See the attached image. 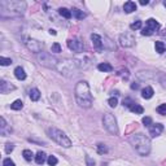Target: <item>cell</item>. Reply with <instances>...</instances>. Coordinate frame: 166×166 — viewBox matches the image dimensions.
Instances as JSON below:
<instances>
[{"label": "cell", "mask_w": 166, "mask_h": 166, "mask_svg": "<svg viewBox=\"0 0 166 166\" xmlns=\"http://www.w3.org/2000/svg\"><path fill=\"white\" fill-rule=\"evenodd\" d=\"M26 3L25 1H19V0H3L0 1V14H1L3 18L7 17V13L8 16L10 17H14V16H21L25 13L26 10Z\"/></svg>", "instance_id": "obj_1"}, {"label": "cell", "mask_w": 166, "mask_h": 166, "mask_svg": "<svg viewBox=\"0 0 166 166\" xmlns=\"http://www.w3.org/2000/svg\"><path fill=\"white\" fill-rule=\"evenodd\" d=\"M74 95H76L77 102L82 108H91L92 105V93H91L90 86L86 81H79L76 84V90H74Z\"/></svg>", "instance_id": "obj_2"}, {"label": "cell", "mask_w": 166, "mask_h": 166, "mask_svg": "<svg viewBox=\"0 0 166 166\" xmlns=\"http://www.w3.org/2000/svg\"><path fill=\"white\" fill-rule=\"evenodd\" d=\"M130 144L140 156H148L151 152V140L144 134H134L130 136Z\"/></svg>", "instance_id": "obj_3"}, {"label": "cell", "mask_w": 166, "mask_h": 166, "mask_svg": "<svg viewBox=\"0 0 166 166\" xmlns=\"http://www.w3.org/2000/svg\"><path fill=\"white\" fill-rule=\"evenodd\" d=\"M47 132H48V136L51 138L52 140H55L57 144H60L61 147L64 148H70L72 147V140L68 138L65 132H62L61 130H58L56 127H49L47 130Z\"/></svg>", "instance_id": "obj_4"}, {"label": "cell", "mask_w": 166, "mask_h": 166, "mask_svg": "<svg viewBox=\"0 0 166 166\" xmlns=\"http://www.w3.org/2000/svg\"><path fill=\"white\" fill-rule=\"evenodd\" d=\"M56 70H58L62 76L72 77V76L76 74L78 68H77L76 61H74V60H65V61H60V62H58Z\"/></svg>", "instance_id": "obj_5"}, {"label": "cell", "mask_w": 166, "mask_h": 166, "mask_svg": "<svg viewBox=\"0 0 166 166\" xmlns=\"http://www.w3.org/2000/svg\"><path fill=\"white\" fill-rule=\"evenodd\" d=\"M37 58L39 61V64L46 66V68H49V69H57V65H58V61L57 58L52 57V55L49 53H44V52H40L37 55Z\"/></svg>", "instance_id": "obj_6"}, {"label": "cell", "mask_w": 166, "mask_h": 166, "mask_svg": "<svg viewBox=\"0 0 166 166\" xmlns=\"http://www.w3.org/2000/svg\"><path fill=\"white\" fill-rule=\"evenodd\" d=\"M102 125H104L105 130L112 135H117L118 134V126H117V120L113 114L105 113L102 117Z\"/></svg>", "instance_id": "obj_7"}, {"label": "cell", "mask_w": 166, "mask_h": 166, "mask_svg": "<svg viewBox=\"0 0 166 166\" xmlns=\"http://www.w3.org/2000/svg\"><path fill=\"white\" fill-rule=\"evenodd\" d=\"M74 61H76V65H77V68L79 70L88 69L91 66V62H92L91 57L88 56V55H86V53H79L76 58H74Z\"/></svg>", "instance_id": "obj_8"}, {"label": "cell", "mask_w": 166, "mask_h": 166, "mask_svg": "<svg viewBox=\"0 0 166 166\" xmlns=\"http://www.w3.org/2000/svg\"><path fill=\"white\" fill-rule=\"evenodd\" d=\"M120 44L126 48L135 44V35L132 34V31H125L123 34L120 35Z\"/></svg>", "instance_id": "obj_9"}, {"label": "cell", "mask_w": 166, "mask_h": 166, "mask_svg": "<svg viewBox=\"0 0 166 166\" xmlns=\"http://www.w3.org/2000/svg\"><path fill=\"white\" fill-rule=\"evenodd\" d=\"M159 29H160V23L157 22L155 18H149V19H147V26L141 30V35L149 37V35H152L155 31H157Z\"/></svg>", "instance_id": "obj_10"}, {"label": "cell", "mask_w": 166, "mask_h": 166, "mask_svg": "<svg viewBox=\"0 0 166 166\" xmlns=\"http://www.w3.org/2000/svg\"><path fill=\"white\" fill-rule=\"evenodd\" d=\"M68 47L73 52L77 53H83V49H84V46H83V42H81L78 38H73L68 40Z\"/></svg>", "instance_id": "obj_11"}, {"label": "cell", "mask_w": 166, "mask_h": 166, "mask_svg": "<svg viewBox=\"0 0 166 166\" xmlns=\"http://www.w3.org/2000/svg\"><path fill=\"white\" fill-rule=\"evenodd\" d=\"M26 43V46H27V48H29L31 52H34V53H40L42 52V48H43V44L40 42H38V40H35V39H27V40L25 42Z\"/></svg>", "instance_id": "obj_12"}, {"label": "cell", "mask_w": 166, "mask_h": 166, "mask_svg": "<svg viewBox=\"0 0 166 166\" xmlns=\"http://www.w3.org/2000/svg\"><path fill=\"white\" fill-rule=\"evenodd\" d=\"M91 40H92V44H93V48L96 51H100L104 48V42H102V38L97 34H91Z\"/></svg>", "instance_id": "obj_13"}, {"label": "cell", "mask_w": 166, "mask_h": 166, "mask_svg": "<svg viewBox=\"0 0 166 166\" xmlns=\"http://www.w3.org/2000/svg\"><path fill=\"white\" fill-rule=\"evenodd\" d=\"M164 131V125L161 123H156V125H151L149 126V135L152 138H156L161 135V132Z\"/></svg>", "instance_id": "obj_14"}, {"label": "cell", "mask_w": 166, "mask_h": 166, "mask_svg": "<svg viewBox=\"0 0 166 166\" xmlns=\"http://www.w3.org/2000/svg\"><path fill=\"white\" fill-rule=\"evenodd\" d=\"M14 77L17 78V79H19V81L26 79V73H25V70H23L21 66H17V68L14 69Z\"/></svg>", "instance_id": "obj_15"}, {"label": "cell", "mask_w": 166, "mask_h": 166, "mask_svg": "<svg viewBox=\"0 0 166 166\" xmlns=\"http://www.w3.org/2000/svg\"><path fill=\"white\" fill-rule=\"evenodd\" d=\"M123 10L126 13H131V12H135L136 10V4L134 1H126L123 4Z\"/></svg>", "instance_id": "obj_16"}, {"label": "cell", "mask_w": 166, "mask_h": 166, "mask_svg": "<svg viewBox=\"0 0 166 166\" xmlns=\"http://www.w3.org/2000/svg\"><path fill=\"white\" fill-rule=\"evenodd\" d=\"M10 90H14V86L8 84L5 81H0V92H1V93H7L8 91H10Z\"/></svg>", "instance_id": "obj_17"}, {"label": "cell", "mask_w": 166, "mask_h": 166, "mask_svg": "<svg viewBox=\"0 0 166 166\" xmlns=\"http://www.w3.org/2000/svg\"><path fill=\"white\" fill-rule=\"evenodd\" d=\"M153 93H155V91H153L152 87H145V88H143V91H141V97L143 99H151L153 96Z\"/></svg>", "instance_id": "obj_18"}, {"label": "cell", "mask_w": 166, "mask_h": 166, "mask_svg": "<svg viewBox=\"0 0 166 166\" xmlns=\"http://www.w3.org/2000/svg\"><path fill=\"white\" fill-rule=\"evenodd\" d=\"M46 160H47V155L44 152H38L37 156H35V162L38 165H43L46 162Z\"/></svg>", "instance_id": "obj_19"}, {"label": "cell", "mask_w": 166, "mask_h": 166, "mask_svg": "<svg viewBox=\"0 0 166 166\" xmlns=\"http://www.w3.org/2000/svg\"><path fill=\"white\" fill-rule=\"evenodd\" d=\"M29 96L33 101H37V100L40 99V91H39L38 88H31L30 92H29Z\"/></svg>", "instance_id": "obj_20"}, {"label": "cell", "mask_w": 166, "mask_h": 166, "mask_svg": "<svg viewBox=\"0 0 166 166\" xmlns=\"http://www.w3.org/2000/svg\"><path fill=\"white\" fill-rule=\"evenodd\" d=\"M97 69L100 70V72L109 73V72H112V70H113V66L110 65V64H108V62H102V64H99Z\"/></svg>", "instance_id": "obj_21"}, {"label": "cell", "mask_w": 166, "mask_h": 166, "mask_svg": "<svg viewBox=\"0 0 166 166\" xmlns=\"http://www.w3.org/2000/svg\"><path fill=\"white\" fill-rule=\"evenodd\" d=\"M72 14L76 17L77 19H83L86 17V13L83 10H81V9H78V8H73L72 9Z\"/></svg>", "instance_id": "obj_22"}, {"label": "cell", "mask_w": 166, "mask_h": 166, "mask_svg": "<svg viewBox=\"0 0 166 166\" xmlns=\"http://www.w3.org/2000/svg\"><path fill=\"white\" fill-rule=\"evenodd\" d=\"M58 14L61 16V17H64L66 19H69V18H72V10H69V9H66V8H60L58 9Z\"/></svg>", "instance_id": "obj_23"}, {"label": "cell", "mask_w": 166, "mask_h": 166, "mask_svg": "<svg viewBox=\"0 0 166 166\" xmlns=\"http://www.w3.org/2000/svg\"><path fill=\"white\" fill-rule=\"evenodd\" d=\"M130 110H131L132 113H135V114H141L144 112V108L141 105H139V104H135V102H134V104L130 106Z\"/></svg>", "instance_id": "obj_24"}, {"label": "cell", "mask_w": 166, "mask_h": 166, "mask_svg": "<svg viewBox=\"0 0 166 166\" xmlns=\"http://www.w3.org/2000/svg\"><path fill=\"white\" fill-rule=\"evenodd\" d=\"M10 108L13 110H21L23 108V102L21 100H16L13 101V104H10Z\"/></svg>", "instance_id": "obj_25"}, {"label": "cell", "mask_w": 166, "mask_h": 166, "mask_svg": "<svg viewBox=\"0 0 166 166\" xmlns=\"http://www.w3.org/2000/svg\"><path fill=\"white\" fill-rule=\"evenodd\" d=\"M155 47H156V52L157 53H164L165 52V44L162 42H156V44H155Z\"/></svg>", "instance_id": "obj_26"}, {"label": "cell", "mask_w": 166, "mask_h": 166, "mask_svg": "<svg viewBox=\"0 0 166 166\" xmlns=\"http://www.w3.org/2000/svg\"><path fill=\"white\" fill-rule=\"evenodd\" d=\"M22 156H23V159H25L26 161H31V160H33V157H34L33 152H31L30 149H25V151L22 152Z\"/></svg>", "instance_id": "obj_27"}, {"label": "cell", "mask_w": 166, "mask_h": 166, "mask_svg": "<svg viewBox=\"0 0 166 166\" xmlns=\"http://www.w3.org/2000/svg\"><path fill=\"white\" fill-rule=\"evenodd\" d=\"M51 52L52 53H60L61 52V46L58 43H53L52 47H51Z\"/></svg>", "instance_id": "obj_28"}, {"label": "cell", "mask_w": 166, "mask_h": 166, "mask_svg": "<svg viewBox=\"0 0 166 166\" xmlns=\"http://www.w3.org/2000/svg\"><path fill=\"white\" fill-rule=\"evenodd\" d=\"M47 162H48L49 166H56L57 162H58V160L55 156H48V159H47Z\"/></svg>", "instance_id": "obj_29"}, {"label": "cell", "mask_w": 166, "mask_h": 166, "mask_svg": "<svg viewBox=\"0 0 166 166\" xmlns=\"http://www.w3.org/2000/svg\"><path fill=\"white\" fill-rule=\"evenodd\" d=\"M97 152L100 153V155H104V153L108 152V148L105 147V144H101V143H99L97 144Z\"/></svg>", "instance_id": "obj_30"}, {"label": "cell", "mask_w": 166, "mask_h": 166, "mask_svg": "<svg viewBox=\"0 0 166 166\" xmlns=\"http://www.w3.org/2000/svg\"><path fill=\"white\" fill-rule=\"evenodd\" d=\"M157 113L161 116H166V104H161L157 106Z\"/></svg>", "instance_id": "obj_31"}, {"label": "cell", "mask_w": 166, "mask_h": 166, "mask_svg": "<svg viewBox=\"0 0 166 166\" xmlns=\"http://www.w3.org/2000/svg\"><path fill=\"white\" fill-rule=\"evenodd\" d=\"M12 64V60L10 58H7V57H0V65L1 66H8V65H10Z\"/></svg>", "instance_id": "obj_32"}, {"label": "cell", "mask_w": 166, "mask_h": 166, "mask_svg": "<svg viewBox=\"0 0 166 166\" xmlns=\"http://www.w3.org/2000/svg\"><path fill=\"white\" fill-rule=\"evenodd\" d=\"M130 29H131L132 31H134V30H139V29H141V21H135V22H132L131 25H130Z\"/></svg>", "instance_id": "obj_33"}, {"label": "cell", "mask_w": 166, "mask_h": 166, "mask_svg": "<svg viewBox=\"0 0 166 166\" xmlns=\"http://www.w3.org/2000/svg\"><path fill=\"white\" fill-rule=\"evenodd\" d=\"M108 104L110 108H116V106L118 105V100H117V97H110L109 100H108Z\"/></svg>", "instance_id": "obj_34"}, {"label": "cell", "mask_w": 166, "mask_h": 166, "mask_svg": "<svg viewBox=\"0 0 166 166\" xmlns=\"http://www.w3.org/2000/svg\"><path fill=\"white\" fill-rule=\"evenodd\" d=\"M141 122L144 123V126H151V125H153V122H152V118H151V117H144Z\"/></svg>", "instance_id": "obj_35"}, {"label": "cell", "mask_w": 166, "mask_h": 166, "mask_svg": "<svg viewBox=\"0 0 166 166\" xmlns=\"http://www.w3.org/2000/svg\"><path fill=\"white\" fill-rule=\"evenodd\" d=\"M3 166H16V165L10 159H5L3 161Z\"/></svg>", "instance_id": "obj_36"}, {"label": "cell", "mask_w": 166, "mask_h": 166, "mask_svg": "<svg viewBox=\"0 0 166 166\" xmlns=\"http://www.w3.org/2000/svg\"><path fill=\"white\" fill-rule=\"evenodd\" d=\"M14 149V145L12 144V143H8V144H5V152L7 153H10Z\"/></svg>", "instance_id": "obj_37"}, {"label": "cell", "mask_w": 166, "mask_h": 166, "mask_svg": "<svg viewBox=\"0 0 166 166\" xmlns=\"http://www.w3.org/2000/svg\"><path fill=\"white\" fill-rule=\"evenodd\" d=\"M86 162H87V166H95V161L90 156H86Z\"/></svg>", "instance_id": "obj_38"}, {"label": "cell", "mask_w": 166, "mask_h": 166, "mask_svg": "<svg viewBox=\"0 0 166 166\" xmlns=\"http://www.w3.org/2000/svg\"><path fill=\"white\" fill-rule=\"evenodd\" d=\"M132 104H134V101L131 100V99H129V97L123 100V105H125V106H129V108H130V106H131Z\"/></svg>", "instance_id": "obj_39"}, {"label": "cell", "mask_w": 166, "mask_h": 166, "mask_svg": "<svg viewBox=\"0 0 166 166\" xmlns=\"http://www.w3.org/2000/svg\"><path fill=\"white\" fill-rule=\"evenodd\" d=\"M131 88H132V90H138V88H139V83H135V82H134L132 84H131Z\"/></svg>", "instance_id": "obj_40"}, {"label": "cell", "mask_w": 166, "mask_h": 166, "mask_svg": "<svg viewBox=\"0 0 166 166\" xmlns=\"http://www.w3.org/2000/svg\"><path fill=\"white\" fill-rule=\"evenodd\" d=\"M148 3H149L148 0H140V4H141V5H147Z\"/></svg>", "instance_id": "obj_41"}, {"label": "cell", "mask_w": 166, "mask_h": 166, "mask_svg": "<svg viewBox=\"0 0 166 166\" xmlns=\"http://www.w3.org/2000/svg\"><path fill=\"white\" fill-rule=\"evenodd\" d=\"M49 34H52V35H56V31H55V30H49Z\"/></svg>", "instance_id": "obj_42"}, {"label": "cell", "mask_w": 166, "mask_h": 166, "mask_svg": "<svg viewBox=\"0 0 166 166\" xmlns=\"http://www.w3.org/2000/svg\"><path fill=\"white\" fill-rule=\"evenodd\" d=\"M164 5H165V7H166V1H164Z\"/></svg>", "instance_id": "obj_43"}]
</instances>
